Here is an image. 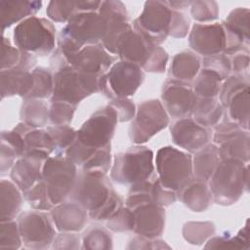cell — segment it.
Masks as SVG:
<instances>
[{
    "instance_id": "obj_25",
    "label": "cell",
    "mask_w": 250,
    "mask_h": 250,
    "mask_svg": "<svg viewBox=\"0 0 250 250\" xmlns=\"http://www.w3.org/2000/svg\"><path fill=\"white\" fill-rule=\"evenodd\" d=\"M43 163L44 161L39 159L24 156L20 157L11 169V181L21 192L26 191L42 180Z\"/></svg>"
},
{
    "instance_id": "obj_11",
    "label": "cell",
    "mask_w": 250,
    "mask_h": 250,
    "mask_svg": "<svg viewBox=\"0 0 250 250\" xmlns=\"http://www.w3.org/2000/svg\"><path fill=\"white\" fill-rule=\"evenodd\" d=\"M172 13L166 1H146L143 12L134 21L133 28L159 46L169 36Z\"/></svg>"
},
{
    "instance_id": "obj_38",
    "label": "cell",
    "mask_w": 250,
    "mask_h": 250,
    "mask_svg": "<svg viewBox=\"0 0 250 250\" xmlns=\"http://www.w3.org/2000/svg\"><path fill=\"white\" fill-rule=\"evenodd\" d=\"M249 247L248 220L244 228L241 229L236 235L230 236L226 233L220 236H213L208 239L204 246L206 249H248Z\"/></svg>"
},
{
    "instance_id": "obj_21",
    "label": "cell",
    "mask_w": 250,
    "mask_h": 250,
    "mask_svg": "<svg viewBox=\"0 0 250 250\" xmlns=\"http://www.w3.org/2000/svg\"><path fill=\"white\" fill-rule=\"evenodd\" d=\"M50 211L54 226L60 232L82 230L89 217L88 211L72 200L57 204Z\"/></svg>"
},
{
    "instance_id": "obj_47",
    "label": "cell",
    "mask_w": 250,
    "mask_h": 250,
    "mask_svg": "<svg viewBox=\"0 0 250 250\" xmlns=\"http://www.w3.org/2000/svg\"><path fill=\"white\" fill-rule=\"evenodd\" d=\"M111 153L110 145L97 148L94 154L82 165V170L84 171H94L102 172L107 174L111 168Z\"/></svg>"
},
{
    "instance_id": "obj_41",
    "label": "cell",
    "mask_w": 250,
    "mask_h": 250,
    "mask_svg": "<svg viewBox=\"0 0 250 250\" xmlns=\"http://www.w3.org/2000/svg\"><path fill=\"white\" fill-rule=\"evenodd\" d=\"M82 249H111L112 236L107 229L101 226L89 228L82 236Z\"/></svg>"
},
{
    "instance_id": "obj_16",
    "label": "cell",
    "mask_w": 250,
    "mask_h": 250,
    "mask_svg": "<svg viewBox=\"0 0 250 250\" xmlns=\"http://www.w3.org/2000/svg\"><path fill=\"white\" fill-rule=\"evenodd\" d=\"M177 194L175 191L164 188L158 178L148 179L131 185L125 206L133 209L141 204L154 203L161 207H167L175 203Z\"/></svg>"
},
{
    "instance_id": "obj_59",
    "label": "cell",
    "mask_w": 250,
    "mask_h": 250,
    "mask_svg": "<svg viewBox=\"0 0 250 250\" xmlns=\"http://www.w3.org/2000/svg\"><path fill=\"white\" fill-rule=\"evenodd\" d=\"M1 142L8 144L12 146L17 152L19 158L23 156L24 153V139L21 133L13 129L10 131H2L1 132Z\"/></svg>"
},
{
    "instance_id": "obj_35",
    "label": "cell",
    "mask_w": 250,
    "mask_h": 250,
    "mask_svg": "<svg viewBox=\"0 0 250 250\" xmlns=\"http://www.w3.org/2000/svg\"><path fill=\"white\" fill-rule=\"evenodd\" d=\"M21 122L31 128H42L50 121V107L39 99H24L21 107Z\"/></svg>"
},
{
    "instance_id": "obj_52",
    "label": "cell",
    "mask_w": 250,
    "mask_h": 250,
    "mask_svg": "<svg viewBox=\"0 0 250 250\" xmlns=\"http://www.w3.org/2000/svg\"><path fill=\"white\" fill-rule=\"evenodd\" d=\"M202 68L210 69L219 74L223 80H226L231 71L230 59L224 53L204 57L202 62Z\"/></svg>"
},
{
    "instance_id": "obj_15",
    "label": "cell",
    "mask_w": 250,
    "mask_h": 250,
    "mask_svg": "<svg viewBox=\"0 0 250 250\" xmlns=\"http://www.w3.org/2000/svg\"><path fill=\"white\" fill-rule=\"evenodd\" d=\"M99 13L105 19L107 24L102 45L108 53L116 55L121 37L132 28L126 6L121 1H102Z\"/></svg>"
},
{
    "instance_id": "obj_7",
    "label": "cell",
    "mask_w": 250,
    "mask_h": 250,
    "mask_svg": "<svg viewBox=\"0 0 250 250\" xmlns=\"http://www.w3.org/2000/svg\"><path fill=\"white\" fill-rule=\"evenodd\" d=\"M77 166L65 155L49 156L43 163L42 181L49 198L55 206L63 202L73 188L77 178Z\"/></svg>"
},
{
    "instance_id": "obj_51",
    "label": "cell",
    "mask_w": 250,
    "mask_h": 250,
    "mask_svg": "<svg viewBox=\"0 0 250 250\" xmlns=\"http://www.w3.org/2000/svg\"><path fill=\"white\" fill-rule=\"evenodd\" d=\"M106 228L114 232H125L133 230V212L128 207H122L111 218L106 220Z\"/></svg>"
},
{
    "instance_id": "obj_50",
    "label": "cell",
    "mask_w": 250,
    "mask_h": 250,
    "mask_svg": "<svg viewBox=\"0 0 250 250\" xmlns=\"http://www.w3.org/2000/svg\"><path fill=\"white\" fill-rule=\"evenodd\" d=\"M123 207V199L116 192L112 191L108 199L95 211L89 212V217L96 221H106Z\"/></svg>"
},
{
    "instance_id": "obj_58",
    "label": "cell",
    "mask_w": 250,
    "mask_h": 250,
    "mask_svg": "<svg viewBox=\"0 0 250 250\" xmlns=\"http://www.w3.org/2000/svg\"><path fill=\"white\" fill-rule=\"evenodd\" d=\"M81 238L77 232H61L57 234L52 243L54 249H79Z\"/></svg>"
},
{
    "instance_id": "obj_27",
    "label": "cell",
    "mask_w": 250,
    "mask_h": 250,
    "mask_svg": "<svg viewBox=\"0 0 250 250\" xmlns=\"http://www.w3.org/2000/svg\"><path fill=\"white\" fill-rule=\"evenodd\" d=\"M42 7L41 1L0 0V18L2 32L14 23L34 16Z\"/></svg>"
},
{
    "instance_id": "obj_57",
    "label": "cell",
    "mask_w": 250,
    "mask_h": 250,
    "mask_svg": "<svg viewBox=\"0 0 250 250\" xmlns=\"http://www.w3.org/2000/svg\"><path fill=\"white\" fill-rule=\"evenodd\" d=\"M189 26L190 21L188 17H187L181 11L173 10L172 21L169 29V36L173 38H184L188 35Z\"/></svg>"
},
{
    "instance_id": "obj_4",
    "label": "cell",
    "mask_w": 250,
    "mask_h": 250,
    "mask_svg": "<svg viewBox=\"0 0 250 250\" xmlns=\"http://www.w3.org/2000/svg\"><path fill=\"white\" fill-rule=\"evenodd\" d=\"M153 151L142 145H136L114 156L110 178L121 185H134L146 181L154 172Z\"/></svg>"
},
{
    "instance_id": "obj_30",
    "label": "cell",
    "mask_w": 250,
    "mask_h": 250,
    "mask_svg": "<svg viewBox=\"0 0 250 250\" xmlns=\"http://www.w3.org/2000/svg\"><path fill=\"white\" fill-rule=\"evenodd\" d=\"M22 204L21 190L9 180L0 183V221L14 220L20 213Z\"/></svg>"
},
{
    "instance_id": "obj_39",
    "label": "cell",
    "mask_w": 250,
    "mask_h": 250,
    "mask_svg": "<svg viewBox=\"0 0 250 250\" xmlns=\"http://www.w3.org/2000/svg\"><path fill=\"white\" fill-rule=\"evenodd\" d=\"M34 79L33 87L25 99H47L52 97L54 89V77L50 69L37 66L31 70ZM24 100V99H23Z\"/></svg>"
},
{
    "instance_id": "obj_12",
    "label": "cell",
    "mask_w": 250,
    "mask_h": 250,
    "mask_svg": "<svg viewBox=\"0 0 250 250\" xmlns=\"http://www.w3.org/2000/svg\"><path fill=\"white\" fill-rule=\"evenodd\" d=\"M18 226L23 246L28 249H48L52 246L56 231L49 216L40 210L22 212Z\"/></svg>"
},
{
    "instance_id": "obj_44",
    "label": "cell",
    "mask_w": 250,
    "mask_h": 250,
    "mask_svg": "<svg viewBox=\"0 0 250 250\" xmlns=\"http://www.w3.org/2000/svg\"><path fill=\"white\" fill-rule=\"evenodd\" d=\"M47 132L52 137L56 146V154H62L76 140L77 131L69 125H52L47 127Z\"/></svg>"
},
{
    "instance_id": "obj_17",
    "label": "cell",
    "mask_w": 250,
    "mask_h": 250,
    "mask_svg": "<svg viewBox=\"0 0 250 250\" xmlns=\"http://www.w3.org/2000/svg\"><path fill=\"white\" fill-rule=\"evenodd\" d=\"M115 60L116 57L110 55L102 43H99L83 47L65 61L78 72L102 76L108 71Z\"/></svg>"
},
{
    "instance_id": "obj_55",
    "label": "cell",
    "mask_w": 250,
    "mask_h": 250,
    "mask_svg": "<svg viewBox=\"0 0 250 250\" xmlns=\"http://www.w3.org/2000/svg\"><path fill=\"white\" fill-rule=\"evenodd\" d=\"M243 129L231 120H226L220 124H216L212 132V140L215 145L220 146L227 140L242 132Z\"/></svg>"
},
{
    "instance_id": "obj_1",
    "label": "cell",
    "mask_w": 250,
    "mask_h": 250,
    "mask_svg": "<svg viewBox=\"0 0 250 250\" xmlns=\"http://www.w3.org/2000/svg\"><path fill=\"white\" fill-rule=\"evenodd\" d=\"M55 68L54 89L50 101H62L77 105L88 96L100 92V79L103 76L81 73L67 63L58 51L51 60Z\"/></svg>"
},
{
    "instance_id": "obj_46",
    "label": "cell",
    "mask_w": 250,
    "mask_h": 250,
    "mask_svg": "<svg viewBox=\"0 0 250 250\" xmlns=\"http://www.w3.org/2000/svg\"><path fill=\"white\" fill-rule=\"evenodd\" d=\"M190 14L198 23H210L219 18V6L215 1H191Z\"/></svg>"
},
{
    "instance_id": "obj_26",
    "label": "cell",
    "mask_w": 250,
    "mask_h": 250,
    "mask_svg": "<svg viewBox=\"0 0 250 250\" xmlns=\"http://www.w3.org/2000/svg\"><path fill=\"white\" fill-rule=\"evenodd\" d=\"M1 99L20 96L25 99L30 93L34 79L31 71L9 69L1 71Z\"/></svg>"
},
{
    "instance_id": "obj_19",
    "label": "cell",
    "mask_w": 250,
    "mask_h": 250,
    "mask_svg": "<svg viewBox=\"0 0 250 250\" xmlns=\"http://www.w3.org/2000/svg\"><path fill=\"white\" fill-rule=\"evenodd\" d=\"M173 143L188 152H196L212 139V131L191 117L177 119L170 128Z\"/></svg>"
},
{
    "instance_id": "obj_48",
    "label": "cell",
    "mask_w": 250,
    "mask_h": 250,
    "mask_svg": "<svg viewBox=\"0 0 250 250\" xmlns=\"http://www.w3.org/2000/svg\"><path fill=\"white\" fill-rule=\"evenodd\" d=\"M50 102V123L52 125H69L77 105L62 101Z\"/></svg>"
},
{
    "instance_id": "obj_32",
    "label": "cell",
    "mask_w": 250,
    "mask_h": 250,
    "mask_svg": "<svg viewBox=\"0 0 250 250\" xmlns=\"http://www.w3.org/2000/svg\"><path fill=\"white\" fill-rule=\"evenodd\" d=\"M37 60L34 55L21 51L16 46H13L10 40L2 37V58L1 71L9 69H21L30 71L34 67Z\"/></svg>"
},
{
    "instance_id": "obj_62",
    "label": "cell",
    "mask_w": 250,
    "mask_h": 250,
    "mask_svg": "<svg viewBox=\"0 0 250 250\" xmlns=\"http://www.w3.org/2000/svg\"><path fill=\"white\" fill-rule=\"evenodd\" d=\"M249 62V51H243L234 54L232 59L230 60L231 70L234 72V74L248 73Z\"/></svg>"
},
{
    "instance_id": "obj_13",
    "label": "cell",
    "mask_w": 250,
    "mask_h": 250,
    "mask_svg": "<svg viewBox=\"0 0 250 250\" xmlns=\"http://www.w3.org/2000/svg\"><path fill=\"white\" fill-rule=\"evenodd\" d=\"M118 122L115 110L109 105L95 111L77 131L76 140L88 146L104 147L110 145L116 124Z\"/></svg>"
},
{
    "instance_id": "obj_34",
    "label": "cell",
    "mask_w": 250,
    "mask_h": 250,
    "mask_svg": "<svg viewBox=\"0 0 250 250\" xmlns=\"http://www.w3.org/2000/svg\"><path fill=\"white\" fill-rule=\"evenodd\" d=\"M218 146L221 159H233L248 163L250 156L249 131L243 130Z\"/></svg>"
},
{
    "instance_id": "obj_20",
    "label": "cell",
    "mask_w": 250,
    "mask_h": 250,
    "mask_svg": "<svg viewBox=\"0 0 250 250\" xmlns=\"http://www.w3.org/2000/svg\"><path fill=\"white\" fill-rule=\"evenodd\" d=\"M133 231L146 238H157L164 230L165 210L164 207L154 203L141 204L133 209Z\"/></svg>"
},
{
    "instance_id": "obj_42",
    "label": "cell",
    "mask_w": 250,
    "mask_h": 250,
    "mask_svg": "<svg viewBox=\"0 0 250 250\" xmlns=\"http://www.w3.org/2000/svg\"><path fill=\"white\" fill-rule=\"evenodd\" d=\"M215 233L212 222H188L183 227V236L190 244L200 245Z\"/></svg>"
},
{
    "instance_id": "obj_10",
    "label": "cell",
    "mask_w": 250,
    "mask_h": 250,
    "mask_svg": "<svg viewBox=\"0 0 250 250\" xmlns=\"http://www.w3.org/2000/svg\"><path fill=\"white\" fill-rule=\"evenodd\" d=\"M169 115L159 100L151 99L141 103L129 126V138L136 145H142L165 129Z\"/></svg>"
},
{
    "instance_id": "obj_63",
    "label": "cell",
    "mask_w": 250,
    "mask_h": 250,
    "mask_svg": "<svg viewBox=\"0 0 250 250\" xmlns=\"http://www.w3.org/2000/svg\"><path fill=\"white\" fill-rule=\"evenodd\" d=\"M168 6L176 11L186 9L187 7H189L191 4V1H166Z\"/></svg>"
},
{
    "instance_id": "obj_33",
    "label": "cell",
    "mask_w": 250,
    "mask_h": 250,
    "mask_svg": "<svg viewBox=\"0 0 250 250\" xmlns=\"http://www.w3.org/2000/svg\"><path fill=\"white\" fill-rule=\"evenodd\" d=\"M224 107L218 98H195L191 118L201 126L211 127L218 124Z\"/></svg>"
},
{
    "instance_id": "obj_5",
    "label": "cell",
    "mask_w": 250,
    "mask_h": 250,
    "mask_svg": "<svg viewBox=\"0 0 250 250\" xmlns=\"http://www.w3.org/2000/svg\"><path fill=\"white\" fill-rule=\"evenodd\" d=\"M13 37L21 51L44 57L55 49L56 27L51 21L32 16L16 25Z\"/></svg>"
},
{
    "instance_id": "obj_6",
    "label": "cell",
    "mask_w": 250,
    "mask_h": 250,
    "mask_svg": "<svg viewBox=\"0 0 250 250\" xmlns=\"http://www.w3.org/2000/svg\"><path fill=\"white\" fill-rule=\"evenodd\" d=\"M156 171L161 185L177 192L192 177V157L173 146L158 149L155 156Z\"/></svg>"
},
{
    "instance_id": "obj_14",
    "label": "cell",
    "mask_w": 250,
    "mask_h": 250,
    "mask_svg": "<svg viewBox=\"0 0 250 250\" xmlns=\"http://www.w3.org/2000/svg\"><path fill=\"white\" fill-rule=\"evenodd\" d=\"M195 94L188 82L174 78L167 79L162 87V104L169 116L176 119L191 117Z\"/></svg>"
},
{
    "instance_id": "obj_29",
    "label": "cell",
    "mask_w": 250,
    "mask_h": 250,
    "mask_svg": "<svg viewBox=\"0 0 250 250\" xmlns=\"http://www.w3.org/2000/svg\"><path fill=\"white\" fill-rule=\"evenodd\" d=\"M220 159L219 146L214 143L207 144L194 152V156L192 157L193 177L208 183Z\"/></svg>"
},
{
    "instance_id": "obj_3",
    "label": "cell",
    "mask_w": 250,
    "mask_h": 250,
    "mask_svg": "<svg viewBox=\"0 0 250 250\" xmlns=\"http://www.w3.org/2000/svg\"><path fill=\"white\" fill-rule=\"evenodd\" d=\"M248 164L233 159H220L208 186L213 201L219 205L229 206L235 203L248 190Z\"/></svg>"
},
{
    "instance_id": "obj_18",
    "label": "cell",
    "mask_w": 250,
    "mask_h": 250,
    "mask_svg": "<svg viewBox=\"0 0 250 250\" xmlns=\"http://www.w3.org/2000/svg\"><path fill=\"white\" fill-rule=\"evenodd\" d=\"M189 47L204 57L224 52L226 33L221 23H194L188 35Z\"/></svg>"
},
{
    "instance_id": "obj_8",
    "label": "cell",
    "mask_w": 250,
    "mask_h": 250,
    "mask_svg": "<svg viewBox=\"0 0 250 250\" xmlns=\"http://www.w3.org/2000/svg\"><path fill=\"white\" fill-rule=\"evenodd\" d=\"M113 190L106 174L81 170L68 198L80 204L89 213L101 207Z\"/></svg>"
},
{
    "instance_id": "obj_60",
    "label": "cell",
    "mask_w": 250,
    "mask_h": 250,
    "mask_svg": "<svg viewBox=\"0 0 250 250\" xmlns=\"http://www.w3.org/2000/svg\"><path fill=\"white\" fill-rule=\"evenodd\" d=\"M128 249H162V248H170L165 241L159 240L157 238H146L141 235H137L131 241H129V244L127 246Z\"/></svg>"
},
{
    "instance_id": "obj_45",
    "label": "cell",
    "mask_w": 250,
    "mask_h": 250,
    "mask_svg": "<svg viewBox=\"0 0 250 250\" xmlns=\"http://www.w3.org/2000/svg\"><path fill=\"white\" fill-rule=\"evenodd\" d=\"M224 81L225 82L222 83V87L219 93V101L225 108L231 96H233L238 91L249 87V75L248 73L232 74Z\"/></svg>"
},
{
    "instance_id": "obj_37",
    "label": "cell",
    "mask_w": 250,
    "mask_h": 250,
    "mask_svg": "<svg viewBox=\"0 0 250 250\" xmlns=\"http://www.w3.org/2000/svg\"><path fill=\"white\" fill-rule=\"evenodd\" d=\"M193 80L192 90L199 98H217L224 81L219 74L207 68H202Z\"/></svg>"
},
{
    "instance_id": "obj_49",
    "label": "cell",
    "mask_w": 250,
    "mask_h": 250,
    "mask_svg": "<svg viewBox=\"0 0 250 250\" xmlns=\"http://www.w3.org/2000/svg\"><path fill=\"white\" fill-rule=\"evenodd\" d=\"M22 241L19 230L18 222L12 220L1 222L0 226V248L1 249H18Z\"/></svg>"
},
{
    "instance_id": "obj_54",
    "label": "cell",
    "mask_w": 250,
    "mask_h": 250,
    "mask_svg": "<svg viewBox=\"0 0 250 250\" xmlns=\"http://www.w3.org/2000/svg\"><path fill=\"white\" fill-rule=\"evenodd\" d=\"M168 54L160 46H155L142 69L152 73H163L168 62Z\"/></svg>"
},
{
    "instance_id": "obj_31",
    "label": "cell",
    "mask_w": 250,
    "mask_h": 250,
    "mask_svg": "<svg viewBox=\"0 0 250 250\" xmlns=\"http://www.w3.org/2000/svg\"><path fill=\"white\" fill-rule=\"evenodd\" d=\"M200 66L201 61L197 55L183 51L173 57L169 73L174 79L189 83L200 71Z\"/></svg>"
},
{
    "instance_id": "obj_9",
    "label": "cell",
    "mask_w": 250,
    "mask_h": 250,
    "mask_svg": "<svg viewBox=\"0 0 250 250\" xmlns=\"http://www.w3.org/2000/svg\"><path fill=\"white\" fill-rule=\"evenodd\" d=\"M145 78L143 69L131 62H114L100 79V92L110 100L129 98L142 85Z\"/></svg>"
},
{
    "instance_id": "obj_2",
    "label": "cell",
    "mask_w": 250,
    "mask_h": 250,
    "mask_svg": "<svg viewBox=\"0 0 250 250\" xmlns=\"http://www.w3.org/2000/svg\"><path fill=\"white\" fill-rule=\"evenodd\" d=\"M106 27V21L99 12L78 13L62 28L58 51L66 60L87 45L102 43Z\"/></svg>"
},
{
    "instance_id": "obj_28",
    "label": "cell",
    "mask_w": 250,
    "mask_h": 250,
    "mask_svg": "<svg viewBox=\"0 0 250 250\" xmlns=\"http://www.w3.org/2000/svg\"><path fill=\"white\" fill-rule=\"evenodd\" d=\"M102 1H60L48 3L46 14L56 22H67L74 15L81 12H99Z\"/></svg>"
},
{
    "instance_id": "obj_22",
    "label": "cell",
    "mask_w": 250,
    "mask_h": 250,
    "mask_svg": "<svg viewBox=\"0 0 250 250\" xmlns=\"http://www.w3.org/2000/svg\"><path fill=\"white\" fill-rule=\"evenodd\" d=\"M155 46L132 27L121 37L116 56L120 61L135 63L142 68Z\"/></svg>"
},
{
    "instance_id": "obj_36",
    "label": "cell",
    "mask_w": 250,
    "mask_h": 250,
    "mask_svg": "<svg viewBox=\"0 0 250 250\" xmlns=\"http://www.w3.org/2000/svg\"><path fill=\"white\" fill-rule=\"evenodd\" d=\"M229 120L237 123L243 130L249 129V87L235 93L226 107Z\"/></svg>"
},
{
    "instance_id": "obj_61",
    "label": "cell",
    "mask_w": 250,
    "mask_h": 250,
    "mask_svg": "<svg viewBox=\"0 0 250 250\" xmlns=\"http://www.w3.org/2000/svg\"><path fill=\"white\" fill-rule=\"evenodd\" d=\"M19 156L15 149L8 144L1 142V174H5L8 170L12 169Z\"/></svg>"
},
{
    "instance_id": "obj_53",
    "label": "cell",
    "mask_w": 250,
    "mask_h": 250,
    "mask_svg": "<svg viewBox=\"0 0 250 250\" xmlns=\"http://www.w3.org/2000/svg\"><path fill=\"white\" fill-rule=\"evenodd\" d=\"M96 149L97 147L85 146L78 140H75L64 151V155L76 166L82 167V165L94 154Z\"/></svg>"
},
{
    "instance_id": "obj_43",
    "label": "cell",
    "mask_w": 250,
    "mask_h": 250,
    "mask_svg": "<svg viewBox=\"0 0 250 250\" xmlns=\"http://www.w3.org/2000/svg\"><path fill=\"white\" fill-rule=\"evenodd\" d=\"M22 195L25 201L34 210L49 211L54 207L49 198L47 188L42 180L26 191L22 192Z\"/></svg>"
},
{
    "instance_id": "obj_56",
    "label": "cell",
    "mask_w": 250,
    "mask_h": 250,
    "mask_svg": "<svg viewBox=\"0 0 250 250\" xmlns=\"http://www.w3.org/2000/svg\"><path fill=\"white\" fill-rule=\"evenodd\" d=\"M116 112L118 122H128L133 120L136 114L135 104L129 98H116L107 104Z\"/></svg>"
},
{
    "instance_id": "obj_23",
    "label": "cell",
    "mask_w": 250,
    "mask_h": 250,
    "mask_svg": "<svg viewBox=\"0 0 250 250\" xmlns=\"http://www.w3.org/2000/svg\"><path fill=\"white\" fill-rule=\"evenodd\" d=\"M22 134L24 139V157H30L45 161L56 151V146L47 130L31 128L23 122H20L15 128Z\"/></svg>"
},
{
    "instance_id": "obj_40",
    "label": "cell",
    "mask_w": 250,
    "mask_h": 250,
    "mask_svg": "<svg viewBox=\"0 0 250 250\" xmlns=\"http://www.w3.org/2000/svg\"><path fill=\"white\" fill-rule=\"evenodd\" d=\"M249 15L248 8H236L232 10L223 24L236 36H238L247 46H249Z\"/></svg>"
},
{
    "instance_id": "obj_24",
    "label": "cell",
    "mask_w": 250,
    "mask_h": 250,
    "mask_svg": "<svg viewBox=\"0 0 250 250\" xmlns=\"http://www.w3.org/2000/svg\"><path fill=\"white\" fill-rule=\"evenodd\" d=\"M177 198L193 212H203L209 208L213 196L208 183L192 177L177 192Z\"/></svg>"
}]
</instances>
